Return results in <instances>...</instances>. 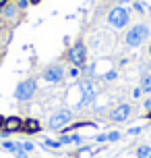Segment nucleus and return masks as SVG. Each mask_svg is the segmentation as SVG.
Wrapping results in <instances>:
<instances>
[{"label":"nucleus","instance_id":"1","mask_svg":"<svg viewBox=\"0 0 151 158\" xmlns=\"http://www.w3.org/2000/svg\"><path fill=\"white\" fill-rule=\"evenodd\" d=\"M149 27L145 23H137V25H133L130 29L126 31V38H124V42H126V46H130V48H137V46H141L145 40L149 38Z\"/></svg>","mask_w":151,"mask_h":158},{"label":"nucleus","instance_id":"2","mask_svg":"<svg viewBox=\"0 0 151 158\" xmlns=\"http://www.w3.org/2000/svg\"><path fill=\"white\" fill-rule=\"evenodd\" d=\"M37 92V83H35V79H25L21 81L15 89V98L19 102H27V100H31L33 96Z\"/></svg>","mask_w":151,"mask_h":158},{"label":"nucleus","instance_id":"3","mask_svg":"<svg viewBox=\"0 0 151 158\" xmlns=\"http://www.w3.org/2000/svg\"><path fill=\"white\" fill-rule=\"evenodd\" d=\"M128 19H130V15H128L126 8H122V6H116L108 13V21H110L112 27H124L128 23Z\"/></svg>","mask_w":151,"mask_h":158},{"label":"nucleus","instance_id":"4","mask_svg":"<svg viewBox=\"0 0 151 158\" xmlns=\"http://www.w3.org/2000/svg\"><path fill=\"white\" fill-rule=\"evenodd\" d=\"M68 60H71L75 67H85V60H87V50H85V44L77 42V44L68 50Z\"/></svg>","mask_w":151,"mask_h":158},{"label":"nucleus","instance_id":"5","mask_svg":"<svg viewBox=\"0 0 151 158\" xmlns=\"http://www.w3.org/2000/svg\"><path fill=\"white\" fill-rule=\"evenodd\" d=\"M71 118H72L71 110H58L50 117L48 125H50V129H64V127L71 123Z\"/></svg>","mask_w":151,"mask_h":158},{"label":"nucleus","instance_id":"6","mask_svg":"<svg viewBox=\"0 0 151 158\" xmlns=\"http://www.w3.org/2000/svg\"><path fill=\"white\" fill-rule=\"evenodd\" d=\"M62 77H64L62 64H52V67H48L44 71V81H48V83H60Z\"/></svg>","mask_w":151,"mask_h":158},{"label":"nucleus","instance_id":"7","mask_svg":"<svg viewBox=\"0 0 151 158\" xmlns=\"http://www.w3.org/2000/svg\"><path fill=\"white\" fill-rule=\"evenodd\" d=\"M130 112H133V108H130L128 104H118V106L112 110V121L122 123V121H126V118L130 117Z\"/></svg>","mask_w":151,"mask_h":158},{"label":"nucleus","instance_id":"8","mask_svg":"<svg viewBox=\"0 0 151 158\" xmlns=\"http://www.w3.org/2000/svg\"><path fill=\"white\" fill-rule=\"evenodd\" d=\"M81 92H83V102L81 104H91L95 100V85L91 81H83L81 83Z\"/></svg>","mask_w":151,"mask_h":158},{"label":"nucleus","instance_id":"9","mask_svg":"<svg viewBox=\"0 0 151 158\" xmlns=\"http://www.w3.org/2000/svg\"><path fill=\"white\" fill-rule=\"evenodd\" d=\"M4 129L8 133H15L19 129H23V121L19 117H8V118H4Z\"/></svg>","mask_w":151,"mask_h":158},{"label":"nucleus","instance_id":"10","mask_svg":"<svg viewBox=\"0 0 151 158\" xmlns=\"http://www.w3.org/2000/svg\"><path fill=\"white\" fill-rule=\"evenodd\" d=\"M40 121H35V118H27L23 123V131L25 133H40Z\"/></svg>","mask_w":151,"mask_h":158},{"label":"nucleus","instance_id":"11","mask_svg":"<svg viewBox=\"0 0 151 158\" xmlns=\"http://www.w3.org/2000/svg\"><path fill=\"white\" fill-rule=\"evenodd\" d=\"M141 89L151 94V75L149 73H143V77H141Z\"/></svg>","mask_w":151,"mask_h":158},{"label":"nucleus","instance_id":"12","mask_svg":"<svg viewBox=\"0 0 151 158\" xmlns=\"http://www.w3.org/2000/svg\"><path fill=\"white\" fill-rule=\"evenodd\" d=\"M137 158H151V146H139L137 148Z\"/></svg>","mask_w":151,"mask_h":158},{"label":"nucleus","instance_id":"13","mask_svg":"<svg viewBox=\"0 0 151 158\" xmlns=\"http://www.w3.org/2000/svg\"><path fill=\"white\" fill-rule=\"evenodd\" d=\"M79 142H81L79 135H66L64 133L62 137H60V143H62V146H66V143H79Z\"/></svg>","mask_w":151,"mask_h":158},{"label":"nucleus","instance_id":"14","mask_svg":"<svg viewBox=\"0 0 151 158\" xmlns=\"http://www.w3.org/2000/svg\"><path fill=\"white\" fill-rule=\"evenodd\" d=\"M19 146H21V143H15V142H2V143H0V148H2L4 152H13V154L17 152Z\"/></svg>","mask_w":151,"mask_h":158},{"label":"nucleus","instance_id":"15","mask_svg":"<svg viewBox=\"0 0 151 158\" xmlns=\"http://www.w3.org/2000/svg\"><path fill=\"white\" fill-rule=\"evenodd\" d=\"M17 10H19V8H17V4H6V6L2 8V13H4V17H8V19H13Z\"/></svg>","mask_w":151,"mask_h":158},{"label":"nucleus","instance_id":"16","mask_svg":"<svg viewBox=\"0 0 151 158\" xmlns=\"http://www.w3.org/2000/svg\"><path fill=\"white\" fill-rule=\"evenodd\" d=\"M44 146H46V148H50V150H58L62 143H60V142H54V139H44Z\"/></svg>","mask_w":151,"mask_h":158},{"label":"nucleus","instance_id":"17","mask_svg":"<svg viewBox=\"0 0 151 158\" xmlns=\"http://www.w3.org/2000/svg\"><path fill=\"white\" fill-rule=\"evenodd\" d=\"M21 148H23L25 152H33V150H35V146H33L31 142H25V143H21Z\"/></svg>","mask_w":151,"mask_h":158},{"label":"nucleus","instance_id":"18","mask_svg":"<svg viewBox=\"0 0 151 158\" xmlns=\"http://www.w3.org/2000/svg\"><path fill=\"white\" fill-rule=\"evenodd\" d=\"M116 139H120V133H118V131H112V133H108V142H116Z\"/></svg>","mask_w":151,"mask_h":158},{"label":"nucleus","instance_id":"19","mask_svg":"<svg viewBox=\"0 0 151 158\" xmlns=\"http://www.w3.org/2000/svg\"><path fill=\"white\" fill-rule=\"evenodd\" d=\"M15 156H17V158H27V152H25L23 148L19 146V148H17V152H15Z\"/></svg>","mask_w":151,"mask_h":158},{"label":"nucleus","instance_id":"20","mask_svg":"<svg viewBox=\"0 0 151 158\" xmlns=\"http://www.w3.org/2000/svg\"><path fill=\"white\" fill-rule=\"evenodd\" d=\"M27 4H31V2H29V0H19V2H17V8L23 10V8H27Z\"/></svg>","mask_w":151,"mask_h":158},{"label":"nucleus","instance_id":"21","mask_svg":"<svg viewBox=\"0 0 151 158\" xmlns=\"http://www.w3.org/2000/svg\"><path fill=\"white\" fill-rule=\"evenodd\" d=\"M128 133H130V135H139V133H141V127H130Z\"/></svg>","mask_w":151,"mask_h":158},{"label":"nucleus","instance_id":"22","mask_svg":"<svg viewBox=\"0 0 151 158\" xmlns=\"http://www.w3.org/2000/svg\"><path fill=\"white\" fill-rule=\"evenodd\" d=\"M95 142H99V143H102V142H108V133H102V135H97V137H95Z\"/></svg>","mask_w":151,"mask_h":158},{"label":"nucleus","instance_id":"23","mask_svg":"<svg viewBox=\"0 0 151 158\" xmlns=\"http://www.w3.org/2000/svg\"><path fill=\"white\" fill-rule=\"evenodd\" d=\"M103 77H106V79H116V71H108Z\"/></svg>","mask_w":151,"mask_h":158},{"label":"nucleus","instance_id":"24","mask_svg":"<svg viewBox=\"0 0 151 158\" xmlns=\"http://www.w3.org/2000/svg\"><path fill=\"white\" fill-rule=\"evenodd\" d=\"M141 92H143L141 87H135V89H133V98H139V96H141Z\"/></svg>","mask_w":151,"mask_h":158},{"label":"nucleus","instance_id":"25","mask_svg":"<svg viewBox=\"0 0 151 158\" xmlns=\"http://www.w3.org/2000/svg\"><path fill=\"white\" fill-rule=\"evenodd\" d=\"M135 10H139V13H143V6H141L139 2H135Z\"/></svg>","mask_w":151,"mask_h":158},{"label":"nucleus","instance_id":"26","mask_svg":"<svg viewBox=\"0 0 151 158\" xmlns=\"http://www.w3.org/2000/svg\"><path fill=\"white\" fill-rule=\"evenodd\" d=\"M29 2H31V4H37V2H40V0H29Z\"/></svg>","mask_w":151,"mask_h":158},{"label":"nucleus","instance_id":"27","mask_svg":"<svg viewBox=\"0 0 151 158\" xmlns=\"http://www.w3.org/2000/svg\"><path fill=\"white\" fill-rule=\"evenodd\" d=\"M0 125H4V121H2V118H0Z\"/></svg>","mask_w":151,"mask_h":158},{"label":"nucleus","instance_id":"28","mask_svg":"<svg viewBox=\"0 0 151 158\" xmlns=\"http://www.w3.org/2000/svg\"><path fill=\"white\" fill-rule=\"evenodd\" d=\"M118 2H128V0H118Z\"/></svg>","mask_w":151,"mask_h":158},{"label":"nucleus","instance_id":"29","mask_svg":"<svg viewBox=\"0 0 151 158\" xmlns=\"http://www.w3.org/2000/svg\"><path fill=\"white\" fill-rule=\"evenodd\" d=\"M0 25H2V17H0Z\"/></svg>","mask_w":151,"mask_h":158},{"label":"nucleus","instance_id":"30","mask_svg":"<svg viewBox=\"0 0 151 158\" xmlns=\"http://www.w3.org/2000/svg\"><path fill=\"white\" fill-rule=\"evenodd\" d=\"M149 54H151V48H149Z\"/></svg>","mask_w":151,"mask_h":158},{"label":"nucleus","instance_id":"31","mask_svg":"<svg viewBox=\"0 0 151 158\" xmlns=\"http://www.w3.org/2000/svg\"><path fill=\"white\" fill-rule=\"evenodd\" d=\"M149 71H151V64H149Z\"/></svg>","mask_w":151,"mask_h":158},{"label":"nucleus","instance_id":"32","mask_svg":"<svg viewBox=\"0 0 151 158\" xmlns=\"http://www.w3.org/2000/svg\"><path fill=\"white\" fill-rule=\"evenodd\" d=\"M0 13H2V8H0Z\"/></svg>","mask_w":151,"mask_h":158}]
</instances>
